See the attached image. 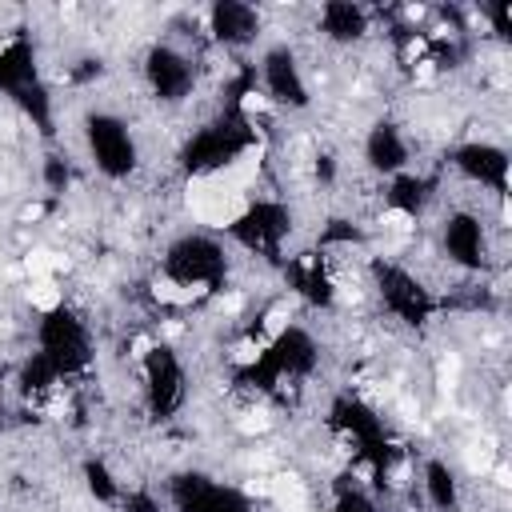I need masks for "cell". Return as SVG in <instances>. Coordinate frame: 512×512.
I'll list each match as a JSON object with an SVG mask.
<instances>
[{"label":"cell","mask_w":512,"mask_h":512,"mask_svg":"<svg viewBox=\"0 0 512 512\" xmlns=\"http://www.w3.org/2000/svg\"><path fill=\"white\" fill-rule=\"evenodd\" d=\"M308 484L296 472H276L268 476V504L272 512H308Z\"/></svg>","instance_id":"obj_1"},{"label":"cell","mask_w":512,"mask_h":512,"mask_svg":"<svg viewBox=\"0 0 512 512\" xmlns=\"http://www.w3.org/2000/svg\"><path fill=\"white\" fill-rule=\"evenodd\" d=\"M24 300L32 312L40 316H52L60 304H64V284L56 276H44V280H24Z\"/></svg>","instance_id":"obj_2"},{"label":"cell","mask_w":512,"mask_h":512,"mask_svg":"<svg viewBox=\"0 0 512 512\" xmlns=\"http://www.w3.org/2000/svg\"><path fill=\"white\" fill-rule=\"evenodd\" d=\"M464 460H468V472H472V476H488V472L496 468V448H492V440H472V444L464 448Z\"/></svg>","instance_id":"obj_3"},{"label":"cell","mask_w":512,"mask_h":512,"mask_svg":"<svg viewBox=\"0 0 512 512\" xmlns=\"http://www.w3.org/2000/svg\"><path fill=\"white\" fill-rule=\"evenodd\" d=\"M44 216H48V204H40V200H32V204L20 208V224H36V220H44Z\"/></svg>","instance_id":"obj_4"}]
</instances>
